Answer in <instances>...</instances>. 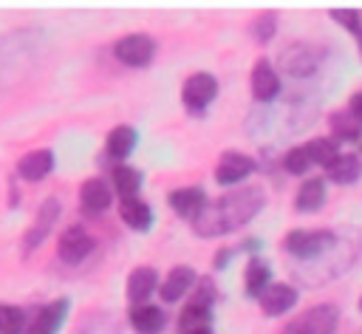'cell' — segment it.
<instances>
[{"mask_svg": "<svg viewBox=\"0 0 362 334\" xmlns=\"http://www.w3.org/2000/svg\"><path fill=\"white\" fill-rule=\"evenodd\" d=\"M263 192L257 187H240L235 192H226L221 195L215 204H206L204 212L192 221L195 224V232L201 238H209V235H226L243 224H249L260 209H263Z\"/></svg>", "mask_w": 362, "mask_h": 334, "instance_id": "cell-1", "label": "cell"}, {"mask_svg": "<svg viewBox=\"0 0 362 334\" xmlns=\"http://www.w3.org/2000/svg\"><path fill=\"white\" fill-rule=\"evenodd\" d=\"M339 326V311L331 303H320L311 306L305 314H300L297 320H291L283 334H334Z\"/></svg>", "mask_w": 362, "mask_h": 334, "instance_id": "cell-2", "label": "cell"}, {"mask_svg": "<svg viewBox=\"0 0 362 334\" xmlns=\"http://www.w3.org/2000/svg\"><path fill=\"white\" fill-rule=\"evenodd\" d=\"M331 243H334V232L328 229H291L286 235V252L300 260L320 258Z\"/></svg>", "mask_w": 362, "mask_h": 334, "instance_id": "cell-3", "label": "cell"}, {"mask_svg": "<svg viewBox=\"0 0 362 334\" xmlns=\"http://www.w3.org/2000/svg\"><path fill=\"white\" fill-rule=\"evenodd\" d=\"M113 54H116L119 62L133 65V68H141V65H147L156 57V40L147 37V34H127V37L116 40Z\"/></svg>", "mask_w": 362, "mask_h": 334, "instance_id": "cell-4", "label": "cell"}, {"mask_svg": "<svg viewBox=\"0 0 362 334\" xmlns=\"http://www.w3.org/2000/svg\"><path fill=\"white\" fill-rule=\"evenodd\" d=\"M96 249V241H93V235L85 229V226H68L62 235H59V260L62 263H71V266H76V263H82L90 252Z\"/></svg>", "mask_w": 362, "mask_h": 334, "instance_id": "cell-5", "label": "cell"}, {"mask_svg": "<svg viewBox=\"0 0 362 334\" xmlns=\"http://www.w3.org/2000/svg\"><path fill=\"white\" fill-rule=\"evenodd\" d=\"M252 173H255V159L246 156V153H238V150H226L215 164V181L223 184V187L240 184Z\"/></svg>", "mask_w": 362, "mask_h": 334, "instance_id": "cell-6", "label": "cell"}, {"mask_svg": "<svg viewBox=\"0 0 362 334\" xmlns=\"http://www.w3.org/2000/svg\"><path fill=\"white\" fill-rule=\"evenodd\" d=\"M215 96H218V79L212 74H204V71L187 76V82L181 88V99L189 110H204Z\"/></svg>", "mask_w": 362, "mask_h": 334, "instance_id": "cell-7", "label": "cell"}, {"mask_svg": "<svg viewBox=\"0 0 362 334\" xmlns=\"http://www.w3.org/2000/svg\"><path fill=\"white\" fill-rule=\"evenodd\" d=\"M209 320H212V294L204 289L184 306V311L178 317V334H187L195 328H209Z\"/></svg>", "mask_w": 362, "mask_h": 334, "instance_id": "cell-8", "label": "cell"}, {"mask_svg": "<svg viewBox=\"0 0 362 334\" xmlns=\"http://www.w3.org/2000/svg\"><path fill=\"white\" fill-rule=\"evenodd\" d=\"M68 297H59V300H54V303H45L40 311H37V317L31 320V326H28V334H57L59 328H62V323H65V317H68Z\"/></svg>", "mask_w": 362, "mask_h": 334, "instance_id": "cell-9", "label": "cell"}, {"mask_svg": "<svg viewBox=\"0 0 362 334\" xmlns=\"http://www.w3.org/2000/svg\"><path fill=\"white\" fill-rule=\"evenodd\" d=\"M167 201L181 218H192L195 221L206 207V192H204V187H181V190H173L167 195Z\"/></svg>", "mask_w": 362, "mask_h": 334, "instance_id": "cell-10", "label": "cell"}, {"mask_svg": "<svg viewBox=\"0 0 362 334\" xmlns=\"http://www.w3.org/2000/svg\"><path fill=\"white\" fill-rule=\"evenodd\" d=\"M252 93L260 102H269L280 93V76L269 59H257L252 68Z\"/></svg>", "mask_w": 362, "mask_h": 334, "instance_id": "cell-11", "label": "cell"}, {"mask_svg": "<svg viewBox=\"0 0 362 334\" xmlns=\"http://www.w3.org/2000/svg\"><path fill=\"white\" fill-rule=\"evenodd\" d=\"M158 289V272L153 266H139L130 272L127 277V300L133 306H141V303H150L147 297Z\"/></svg>", "mask_w": 362, "mask_h": 334, "instance_id": "cell-12", "label": "cell"}, {"mask_svg": "<svg viewBox=\"0 0 362 334\" xmlns=\"http://www.w3.org/2000/svg\"><path fill=\"white\" fill-rule=\"evenodd\" d=\"M79 201H82L85 215H102V212H107V207L113 201V192H110V187L102 178H88L82 184Z\"/></svg>", "mask_w": 362, "mask_h": 334, "instance_id": "cell-13", "label": "cell"}, {"mask_svg": "<svg viewBox=\"0 0 362 334\" xmlns=\"http://www.w3.org/2000/svg\"><path fill=\"white\" fill-rule=\"evenodd\" d=\"M57 218H59V201H57V198L42 201V207H40V212H37V224H31V229L25 232L23 246H25V249L40 246V243H42V238H45V235L51 232V226L57 224Z\"/></svg>", "mask_w": 362, "mask_h": 334, "instance_id": "cell-14", "label": "cell"}, {"mask_svg": "<svg viewBox=\"0 0 362 334\" xmlns=\"http://www.w3.org/2000/svg\"><path fill=\"white\" fill-rule=\"evenodd\" d=\"M136 144H139V133H136V127H130V125H116V127L107 133V139H105L107 156L116 159V161H122V164H124V159L136 150Z\"/></svg>", "mask_w": 362, "mask_h": 334, "instance_id": "cell-15", "label": "cell"}, {"mask_svg": "<svg viewBox=\"0 0 362 334\" xmlns=\"http://www.w3.org/2000/svg\"><path fill=\"white\" fill-rule=\"evenodd\" d=\"M297 289L288 283H272L263 294H260V306L266 314H286L288 309H294L297 303Z\"/></svg>", "mask_w": 362, "mask_h": 334, "instance_id": "cell-16", "label": "cell"}, {"mask_svg": "<svg viewBox=\"0 0 362 334\" xmlns=\"http://www.w3.org/2000/svg\"><path fill=\"white\" fill-rule=\"evenodd\" d=\"M192 283H195V269H192V266H175V269L167 275V280L158 286L161 300H164V303L181 300V297L192 289Z\"/></svg>", "mask_w": 362, "mask_h": 334, "instance_id": "cell-17", "label": "cell"}, {"mask_svg": "<svg viewBox=\"0 0 362 334\" xmlns=\"http://www.w3.org/2000/svg\"><path fill=\"white\" fill-rule=\"evenodd\" d=\"M119 215L136 232H147L153 226V207L147 201H141V198H122Z\"/></svg>", "mask_w": 362, "mask_h": 334, "instance_id": "cell-18", "label": "cell"}, {"mask_svg": "<svg viewBox=\"0 0 362 334\" xmlns=\"http://www.w3.org/2000/svg\"><path fill=\"white\" fill-rule=\"evenodd\" d=\"M51 170H54V153L45 150V147L25 153V156L20 159V164H17V173H20L25 181H40V178H45Z\"/></svg>", "mask_w": 362, "mask_h": 334, "instance_id": "cell-19", "label": "cell"}, {"mask_svg": "<svg viewBox=\"0 0 362 334\" xmlns=\"http://www.w3.org/2000/svg\"><path fill=\"white\" fill-rule=\"evenodd\" d=\"M164 311L153 303H141V306H133L130 309V326L139 331V334H158L164 328Z\"/></svg>", "mask_w": 362, "mask_h": 334, "instance_id": "cell-20", "label": "cell"}, {"mask_svg": "<svg viewBox=\"0 0 362 334\" xmlns=\"http://www.w3.org/2000/svg\"><path fill=\"white\" fill-rule=\"evenodd\" d=\"M325 204V181L322 178H305L294 195V207L300 212H317Z\"/></svg>", "mask_w": 362, "mask_h": 334, "instance_id": "cell-21", "label": "cell"}, {"mask_svg": "<svg viewBox=\"0 0 362 334\" xmlns=\"http://www.w3.org/2000/svg\"><path fill=\"white\" fill-rule=\"evenodd\" d=\"M269 286H272V269H269V263L260 260V258H252L249 266H246V294L260 300V294Z\"/></svg>", "mask_w": 362, "mask_h": 334, "instance_id": "cell-22", "label": "cell"}, {"mask_svg": "<svg viewBox=\"0 0 362 334\" xmlns=\"http://www.w3.org/2000/svg\"><path fill=\"white\" fill-rule=\"evenodd\" d=\"M325 173H328V178L337 181V184H354V181L359 178V173H362V161H359L354 153H339V159H337Z\"/></svg>", "mask_w": 362, "mask_h": 334, "instance_id": "cell-23", "label": "cell"}, {"mask_svg": "<svg viewBox=\"0 0 362 334\" xmlns=\"http://www.w3.org/2000/svg\"><path fill=\"white\" fill-rule=\"evenodd\" d=\"M110 178H113V187L122 198H136V192L141 190V173L130 164H116Z\"/></svg>", "mask_w": 362, "mask_h": 334, "instance_id": "cell-24", "label": "cell"}, {"mask_svg": "<svg viewBox=\"0 0 362 334\" xmlns=\"http://www.w3.org/2000/svg\"><path fill=\"white\" fill-rule=\"evenodd\" d=\"M305 153H308L311 164H320L325 170L339 159V150H337V142L334 139H311L305 144Z\"/></svg>", "mask_w": 362, "mask_h": 334, "instance_id": "cell-25", "label": "cell"}, {"mask_svg": "<svg viewBox=\"0 0 362 334\" xmlns=\"http://www.w3.org/2000/svg\"><path fill=\"white\" fill-rule=\"evenodd\" d=\"M331 130H334V142H356L362 136V122H356L351 113H334Z\"/></svg>", "mask_w": 362, "mask_h": 334, "instance_id": "cell-26", "label": "cell"}, {"mask_svg": "<svg viewBox=\"0 0 362 334\" xmlns=\"http://www.w3.org/2000/svg\"><path fill=\"white\" fill-rule=\"evenodd\" d=\"M25 328V314L20 306L0 303V334H23Z\"/></svg>", "mask_w": 362, "mask_h": 334, "instance_id": "cell-27", "label": "cell"}, {"mask_svg": "<svg viewBox=\"0 0 362 334\" xmlns=\"http://www.w3.org/2000/svg\"><path fill=\"white\" fill-rule=\"evenodd\" d=\"M283 167L291 173V175H305V170L311 167V159L305 153V144L303 147H291L286 156H283Z\"/></svg>", "mask_w": 362, "mask_h": 334, "instance_id": "cell-28", "label": "cell"}, {"mask_svg": "<svg viewBox=\"0 0 362 334\" xmlns=\"http://www.w3.org/2000/svg\"><path fill=\"white\" fill-rule=\"evenodd\" d=\"M272 23H274V14H266L263 20H257V25H255V34H257L260 40H269V37L274 34V25H272Z\"/></svg>", "mask_w": 362, "mask_h": 334, "instance_id": "cell-29", "label": "cell"}, {"mask_svg": "<svg viewBox=\"0 0 362 334\" xmlns=\"http://www.w3.org/2000/svg\"><path fill=\"white\" fill-rule=\"evenodd\" d=\"M348 110H351V116H354L356 122H362V91L351 96V102H348Z\"/></svg>", "mask_w": 362, "mask_h": 334, "instance_id": "cell-30", "label": "cell"}, {"mask_svg": "<svg viewBox=\"0 0 362 334\" xmlns=\"http://www.w3.org/2000/svg\"><path fill=\"white\" fill-rule=\"evenodd\" d=\"M232 258V249H221V255H218V260H215V269H221V266H226V260Z\"/></svg>", "mask_w": 362, "mask_h": 334, "instance_id": "cell-31", "label": "cell"}, {"mask_svg": "<svg viewBox=\"0 0 362 334\" xmlns=\"http://www.w3.org/2000/svg\"><path fill=\"white\" fill-rule=\"evenodd\" d=\"M187 334H212V328H195V331H187Z\"/></svg>", "mask_w": 362, "mask_h": 334, "instance_id": "cell-32", "label": "cell"}, {"mask_svg": "<svg viewBox=\"0 0 362 334\" xmlns=\"http://www.w3.org/2000/svg\"><path fill=\"white\" fill-rule=\"evenodd\" d=\"M359 309H362V300H359Z\"/></svg>", "mask_w": 362, "mask_h": 334, "instance_id": "cell-33", "label": "cell"}]
</instances>
